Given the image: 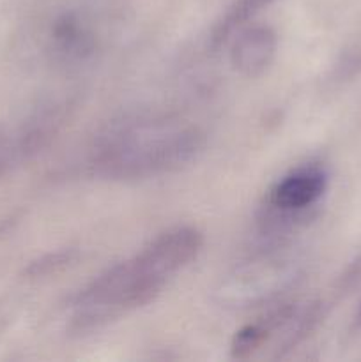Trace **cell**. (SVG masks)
<instances>
[{
  "mask_svg": "<svg viewBox=\"0 0 361 362\" xmlns=\"http://www.w3.org/2000/svg\"><path fill=\"white\" fill-rule=\"evenodd\" d=\"M48 49L60 64L84 62L96 52V34L78 14L67 13L57 18L48 35Z\"/></svg>",
  "mask_w": 361,
  "mask_h": 362,
  "instance_id": "obj_8",
  "label": "cell"
},
{
  "mask_svg": "<svg viewBox=\"0 0 361 362\" xmlns=\"http://www.w3.org/2000/svg\"><path fill=\"white\" fill-rule=\"evenodd\" d=\"M204 246V235L193 226H176L147 244L138 257L168 281L191 264Z\"/></svg>",
  "mask_w": 361,
  "mask_h": 362,
  "instance_id": "obj_6",
  "label": "cell"
},
{
  "mask_svg": "<svg viewBox=\"0 0 361 362\" xmlns=\"http://www.w3.org/2000/svg\"><path fill=\"white\" fill-rule=\"evenodd\" d=\"M294 311H296L294 306L283 308L275 317L265 320L264 324H251L237 331L232 339V345H230V352H232L234 359H246V357H250L255 350H258L268 341L273 329L280 327V324H285V322L292 318Z\"/></svg>",
  "mask_w": 361,
  "mask_h": 362,
  "instance_id": "obj_9",
  "label": "cell"
},
{
  "mask_svg": "<svg viewBox=\"0 0 361 362\" xmlns=\"http://www.w3.org/2000/svg\"><path fill=\"white\" fill-rule=\"evenodd\" d=\"M273 2H275V0H232V4L227 7L225 13L222 14V18H219L214 23V27H212V48H218V46L225 45V42L229 41L230 35H232L237 28H241L244 23H248L251 18L257 16L262 9L271 6Z\"/></svg>",
  "mask_w": 361,
  "mask_h": 362,
  "instance_id": "obj_10",
  "label": "cell"
},
{
  "mask_svg": "<svg viewBox=\"0 0 361 362\" xmlns=\"http://www.w3.org/2000/svg\"><path fill=\"white\" fill-rule=\"evenodd\" d=\"M204 147L205 134L190 124H133L103 141L92 159V170L110 180L149 179L184 168Z\"/></svg>",
  "mask_w": 361,
  "mask_h": 362,
  "instance_id": "obj_1",
  "label": "cell"
},
{
  "mask_svg": "<svg viewBox=\"0 0 361 362\" xmlns=\"http://www.w3.org/2000/svg\"><path fill=\"white\" fill-rule=\"evenodd\" d=\"M64 122L62 106L35 110L0 126V179L34 159L48 147Z\"/></svg>",
  "mask_w": 361,
  "mask_h": 362,
  "instance_id": "obj_4",
  "label": "cell"
},
{
  "mask_svg": "<svg viewBox=\"0 0 361 362\" xmlns=\"http://www.w3.org/2000/svg\"><path fill=\"white\" fill-rule=\"evenodd\" d=\"M278 49V37L271 27L253 25L239 32L230 49V64L246 78L260 76L273 64Z\"/></svg>",
  "mask_w": 361,
  "mask_h": 362,
  "instance_id": "obj_7",
  "label": "cell"
},
{
  "mask_svg": "<svg viewBox=\"0 0 361 362\" xmlns=\"http://www.w3.org/2000/svg\"><path fill=\"white\" fill-rule=\"evenodd\" d=\"M326 186H328V175L317 166L299 168L283 177L269 193L268 204L271 212L268 219H271V225L275 228L278 225L292 226L296 223L294 219L301 218V212L321 200Z\"/></svg>",
  "mask_w": 361,
  "mask_h": 362,
  "instance_id": "obj_5",
  "label": "cell"
},
{
  "mask_svg": "<svg viewBox=\"0 0 361 362\" xmlns=\"http://www.w3.org/2000/svg\"><path fill=\"white\" fill-rule=\"evenodd\" d=\"M74 258H76V251L74 250H64L57 251V253L45 255L42 258L28 265L27 276H30V278H42V276L55 274L57 271H62L71 262H74Z\"/></svg>",
  "mask_w": 361,
  "mask_h": 362,
  "instance_id": "obj_11",
  "label": "cell"
},
{
  "mask_svg": "<svg viewBox=\"0 0 361 362\" xmlns=\"http://www.w3.org/2000/svg\"><path fill=\"white\" fill-rule=\"evenodd\" d=\"M165 283L138 255L106 269L74 299L76 315L71 331H94L126 311L145 306L159 296Z\"/></svg>",
  "mask_w": 361,
  "mask_h": 362,
  "instance_id": "obj_2",
  "label": "cell"
},
{
  "mask_svg": "<svg viewBox=\"0 0 361 362\" xmlns=\"http://www.w3.org/2000/svg\"><path fill=\"white\" fill-rule=\"evenodd\" d=\"M297 264L282 255H264L237 267L218 288V300L229 308L268 303L297 279Z\"/></svg>",
  "mask_w": 361,
  "mask_h": 362,
  "instance_id": "obj_3",
  "label": "cell"
}]
</instances>
